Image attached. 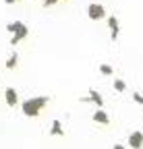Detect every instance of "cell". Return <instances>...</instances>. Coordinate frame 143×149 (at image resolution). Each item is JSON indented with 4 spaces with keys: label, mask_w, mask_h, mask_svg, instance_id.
<instances>
[{
    "label": "cell",
    "mask_w": 143,
    "mask_h": 149,
    "mask_svg": "<svg viewBox=\"0 0 143 149\" xmlns=\"http://www.w3.org/2000/svg\"><path fill=\"white\" fill-rule=\"evenodd\" d=\"M48 102H50V97H48V95L31 97V100H27V102H23V104H21V110H23V114H25V116L35 118V116H38L40 112L48 106Z\"/></svg>",
    "instance_id": "cell-1"
},
{
    "label": "cell",
    "mask_w": 143,
    "mask_h": 149,
    "mask_svg": "<svg viewBox=\"0 0 143 149\" xmlns=\"http://www.w3.org/2000/svg\"><path fill=\"white\" fill-rule=\"evenodd\" d=\"M87 17L91 19V21H100V19H104L106 17V8H104V4H96V2H91L87 6Z\"/></svg>",
    "instance_id": "cell-2"
},
{
    "label": "cell",
    "mask_w": 143,
    "mask_h": 149,
    "mask_svg": "<svg viewBox=\"0 0 143 149\" xmlns=\"http://www.w3.org/2000/svg\"><path fill=\"white\" fill-rule=\"evenodd\" d=\"M129 147H131V149H141V147H143V133H141V130L131 133V137H129Z\"/></svg>",
    "instance_id": "cell-3"
},
{
    "label": "cell",
    "mask_w": 143,
    "mask_h": 149,
    "mask_svg": "<svg viewBox=\"0 0 143 149\" xmlns=\"http://www.w3.org/2000/svg\"><path fill=\"white\" fill-rule=\"evenodd\" d=\"M4 100H6V106H10V108H15L17 104H19V97H17V91H15L13 87H8V89L4 91Z\"/></svg>",
    "instance_id": "cell-4"
},
{
    "label": "cell",
    "mask_w": 143,
    "mask_h": 149,
    "mask_svg": "<svg viewBox=\"0 0 143 149\" xmlns=\"http://www.w3.org/2000/svg\"><path fill=\"white\" fill-rule=\"evenodd\" d=\"M108 27H110V37H112V42L118 40V31H120V27H118V19H116L114 15L108 19Z\"/></svg>",
    "instance_id": "cell-5"
},
{
    "label": "cell",
    "mask_w": 143,
    "mask_h": 149,
    "mask_svg": "<svg viewBox=\"0 0 143 149\" xmlns=\"http://www.w3.org/2000/svg\"><path fill=\"white\" fill-rule=\"evenodd\" d=\"M91 118H93V122H98V124H104V126H108V124H110V118H108V114H106L104 110H96Z\"/></svg>",
    "instance_id": "cell-6"
},
{
    "label": "cell",
    "mask_w": 143,
    "mask_h": 149,
    "mask_svg": "<svg viewBox=\"0 0 143 149\" xmlns=\"http://www.w3.org/2000/svg\"><path fill=\"white\" fill-rule=\"evenodd\" d=\"M27 35H29V27H27V25H23L19 31H17V33H13V40H10V44H13V46H15V44H19L21 40H25Z\"/></svg>",
    "instance_id": "cell-7"
},
{
    "label": "cell",
    "mask_w": 143,
    "mask_h": 149,
    "mask_svg": "<svg viewBox=\"0 0 143 149\" xmlns=\"http://www.w3.org/2000/svg\"><path fill=\"white\" fill-rule=\"evenodd\" d=\"M50 135H52V137H64V128H62V122H60V120H52Z\"/></svg>",
    "instance_id": "cell-8"
},
{
    "label": "cell",
    "mask_w": 143,
    "mask_h": 149,
    "mask_svg": "<svg viewBox=\"0 0 143 149\" xmlns=\"http://www.w3.org/2000/svg\"><path fill=\"white\" fill-rule=\"evenodd\" d=\"M87 93H89V100H91V102H93V104H96L98 108H102V106H104V97L100 95V93H98L96 89H89Z\"/></svg>",
    "instance_id": "cell-9"
},
{
    "label": "cell",
    "mask_w": 143,
    "mask_h": 149,
    "mask_svg": "<svg viewBox=\"0 0 143 149\" xmlns=\"http://www.w3.org/2000/svg\"><path fill=\"white\" fill-rule=\"evenodd\" d=\"M23 25H25L23 21H13V23H8V25H6V31H8V33H17Z\"/></svg>",
    "instance_id": "cell-10"
},
{
    "label": "cell",
    "mask_w": 143,
    "mask_h": 149,
    "mask_svg": "<svg viewBox=\"0 0 143 149\" xmlns=\"http://www.w3.org/2000/svg\"><path fill=\"white\" fill-rule=\"evenodd\" d=\"M17 64H19V56L13 52V54L8 56V60H6V64H4V66H6V68H17Z\"/></svg>",
    "instance_id": "cell-11"
},
{
    "label": "cell",
    "mask_w": 143,
    "mask_h": 149,
    "mask_svg": "<svg viewBox=\"0 0 143 149\" xmlns=\"http://www.w3.org/2000/svg\"><path fill=\"white\" fill-rule=\"evenodd\" d=\"M114 89L118 91V93H124V91H127V83H124V81H120V79H114Z\"/></svg>",
    "instance_id": "cell-12"
},
{
    "label": "cell",
    "mask_w": 143,
    "mask_h": 149,
    "mask_svg": "<svg viewBox=\"0 0 143 149\" xmlns=\"http://www.w3.org/2000/svg\"><path fill=\"white\" fill-rule=\"evenodd\" d=\"M100 72L104 74V77H112V72H114V70H112L110 64H102V66H100Z\"/></svg>",
    "instance_id": "cell-13"
},
{
    "label": "cell",
    "mask_w": 143,
    "mask_h": 149,
    "mask_svg": "<svg viewBox=\"0 0 143 149\" xmlns=\"http://www.w3.org/2000/svg\"><path fill=\"white\" fill-rule=\"evenodd\" d=\"M133 102H137V104L143 106V93H137V91H135V93H133Z\"/></svg>",
    "instance_id": "cell-14"
},
{
    "label": "cell",
    "mask_w": 143,
    "mask_h": 149,
    "mask_svg": "<svg viewBox=\"0 0 143 149\" xmlns=\"http://www.w3.org/2000/svg\"><path fill=\"white\" fill-rule=\"evenodd\" d=\"M44 2V6H54L56 2H60V0H42Z\"/></svg>",
    "instance_id": "cell-15"
},
{
    "label": "cell",
    "mask_w": 143,
    "mask_h": 149,
    "mask_svg": "<svg viewBox=\"0 0 143 149\" xmlns=\"http://www.w3.org/2000/svg\"><path fill=\"white\" fill-rule=\"evenodd\" d=\"M112 149H124V145H120V143H118V145H114Z\"/></svg>",
    "instance_id": "cell-16"
},
{
    "label": "cell",
    "mask_w": 143,
    "mask_h": 149,
    "mask_svg": "<svg viewBox=\"0 0 143 149\" xmlns=\"http://www.w3.org/2000/svg\"><path fill=\"white\" fill-rule=\"evenodd\" d=\"M4 2H6V4H15V2H17V0H4Z\"/></svg>",
    "instance_id": "cell-17"
},
{
    "label": "cell",
    "mask_w": 143,
    "mask_h": 149,
    "mask_svg": "<svg viewBox=\"0 0 143 149\" xmlns=\"http://www.w3.org/2000/svg\"><path fill=\"white\" fill-rule=\"evenodd\" d=\"M0 95H2V93H0Z\"/></svg>",
    "instance_id": "cell-18"
}]
</instances>
